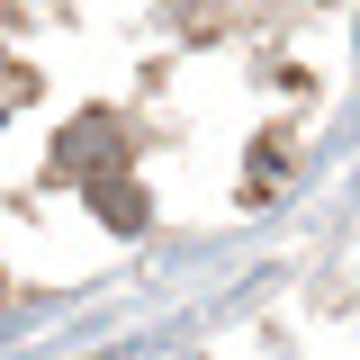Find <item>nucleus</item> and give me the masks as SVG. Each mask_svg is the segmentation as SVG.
Wrapping results in <instances>:
<instances>
[{
  "instance_id": "obj_2",
  "label": "nucleus",
  "mask_w": 360,
  "mask_h": 360,
  "mask_svg": "<svg viewBox=\"0 0 360 360\" xmlns=\"http://www.w3.org/2000/svg\"><path fill=\"white\" fill-rule=\"evenodd\" d=\"M90 189V207H99V225H117V234H135V225L153 217V207H144V189H135L127 172H99V180H82Z\"/></svg>"
},
{
  "instance_id": "obj_1",
  "label": "nucleus",
  "mask_w": 360,
  "mask_h": 360,
  "mask_svg": "<svg viewBox=\"0 0 360 360\" xmlns=\"http://www.w3.org/2000/svg\"><path fill=\"white\" fill-rule=\"evenodd\" d=\"M117 162H127V127H117V117H99V108L72 117V127L54 135V180H72V189L99 180V172H117Z\"/></svg>"
}]
</instances>
